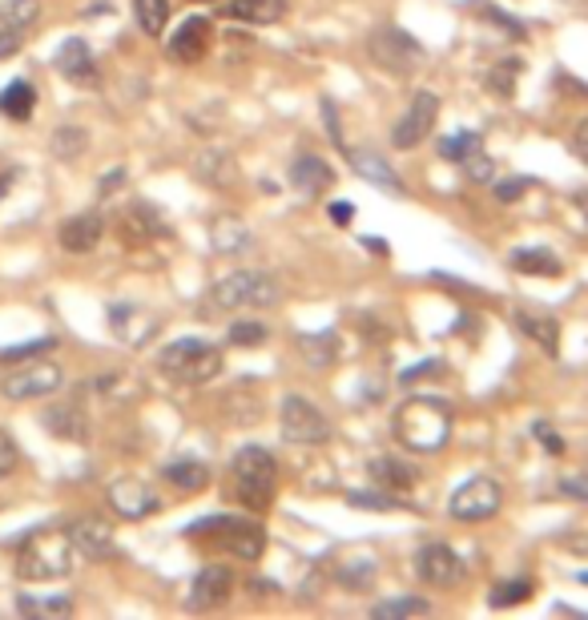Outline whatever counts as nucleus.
Segmentation results:
<instances>
[{
	"label": "nucleus",
	"instance_id": "f257e3e1",
	"mask_svg": "<svg viewBox=\"0 0 588 620\" xmlns=\"http://www.w3.org/2000/svg\"><path fill=\"white\" fill-rule=\"evenodd\" d=\"M391 431L400 439L403 448L415 451V455H431L440 451L452 436V408L443 399L431 396H412L403 399L395 415H391Z\"/></svg>",
	"mask_w": 588,
	"mask_h": 620
},
{
	"label": "nucleus",
	"instance_id": "f03ea898",
	"mask_svg": "<svg viewBox=\"0 0 588 620\" xmlns=\"http://www.w3.org/2000/svg\"><path fill=\"white\" fill-rule=\"evenodd\" d=\"M73 560H77V548L69 528H37L16 548V576L28 584L61 581L73 572Z\"/></svg>",
	"mask_w": 588,
	"mask_h": 620
},
{
	"label": "nucleus",
	"instance_id": "7ed1b4c3",
	"mask_svg": "<svg viewBox=\"0 0 588 620\" xmlns=\"http://www.w3.org/2000/svg\"><path fill=\"white\" fill-rule=\"evenodd\" d=\"M274 484H279V460L267 448L246 443L234 451V460H230V496L234 500L262 512L274 503Z\"/></svg>",
	"mask_w": 588,
	"mask_h": 620
},
{
	"label": "nucleus",
	"instance_id": "20e7f679",
	"mask_svg": "<svg viewBox=\"0 0 588 620\" xmlns=\"http://www.w3.org/2000/svg\"><path fill=\"white\" fill-rule=\"evenodd\" d=\"M158 367L174 379V384L201 387L222 375V351L206 339H174L170 347L158 351Z\"/></svg>",
	"mask_w": 588,
	"mask_h": 620
},
{
	"label": "nucleus",
	"instance_id": "39448f33",
	"mask_svg": "<svg viewBox=\"0 0 588 620\" xmlns=\"http://www.w3.org/2000/svg\"><path fill=\"white\" fill-rule=\"evenodd\" d=\"M270 303H279V282L262 270H234L210 287L215 311H262Z\"/></svg>",
	"mask_w": 588,
	"mask_h": 620
},
{
	"label": "nucleus",
	"instance_id": "423d86ee",
	"mask_svg": "<svg viewBox=\"0 0 588 620\" xmlns=\"http://www.w3.org/2000/svg\"><path fill=\"white\" fill-rule=\"evenodd\" d=\"M189 540H210L218 544L226 556H238V560H258L262 548H267V536L258 524L250 520H230V515H210V520H198L194 528L186 532Z\"/></svg>",
	"mask_w": 588,
	"mask_h": 620
},
{
	"label": "nucleus",
	"instance_id": "0eeeda50",
	"mask_svg": "<svg viewBox=\"0 0 588 620\" xmlns=\"http://www.w3.org/2000/svg\"><path fill=\"white\" fill-rule=\"evenodd\" d=\"M61 384H65L61 363L40 355V358H28V363H21V367L9 370V375L0 379V396L13 399V403H25V399L53 396V391H61Z\"/></svg>",
	"mask_w": 588,
	"mask_h": 620
},
{
	"label": "nucleus",
	"instance_id": "6e6552de",
	"mask_svg": "<svg viewBox=\"0 0 588 620\" xmlns=\"http://www.w3.org/2000/svg\"><path fill=\"white\" fill-rule=\"evenodd\" d=\"M279 427H282V439L294 443V448H319V443L331 439V420H327V415H322V411L303 396L282 399Z\"/></svg>",
	"mask_w": 588,
	"mask_h": 620
},
{
	"label": "nucleus",
	"instance_id": "1a4fd4ad",
	"mask_svg": "<svg viewBox=\"0 0 588 620\" xmlns=\"http://www.w3.org/2000/svg\"><path fill=\"white\" fill-rule=\"evenodd\" d=\"M500 503H504V488L488 479V475H476L468 484H460L452 491V500H448V512L455 520H464V524H476V520H492L500 512Z\"/></svg>",
	"mask_w": 588,
	"mask_h": 620
},
{
	"label": "nucleus",
	"instance_id": "9d476101",
	"mask_svg": "<svg viewBox=\"0 0 588 620\" xmlns=\"http://www.w3.org/2000/svg\"><path fill=\"white\" fill-rule=\"evenodd\" d=\"M436 121H440V97L431 89H419L412 97V106L403 109V118L395 121V130H391V142L395 149H415L424 146L436 130Z\"/></svg>",
	"mask_w": 588,
	"mask_h": 620
},
{
	"label": "nucleus",
	"instance_id": "9b49d317",
	"mask_svg": "<svg viewBox=\"0 0 588 620\" xmlns=\"http://www.w3.org/2000/svg\"><path fill=\"white\" fill-rule=\"evenodd\" d=\"M106 500L113 508V515L121 520H146L161 508L158 491L149 488L146 479H134V475H125V479H113L106 488Z\"/></svg>",
	"mask_w": 588,
	"mask_h": 620
},
{
	"label": "nucleus",
	"instance_id": "f8f14e48",
	"mask_svg": "<svg viewBox=\"0 0 588 620\" xmlns=\"http://www.w3.org/2000/svg\"><path fill=\"white\" fill-rule=\"evenodd\" d=\"M234 596V572H230L226 564H206L194 576V584H189V596L186 605L194 608V612H215V608H222Z\"/></svg>",
	"mask_w": 588,
	"mask_h": 620
},
{
	"label": "nucleus",
	"instance_id": "ddd939ff",
	"mask_svg": "<svg viewBox=\"0 0 588 620\" xmlns=\"http://www.w3.org/2000/svg\"><path fill=\"white\" fill-rule=\"evenodd\" d=\"M415 576L424 584H431V588H448V584H455L464 576V560L448 544H424L419 556H415Z\"/></svg>",
	"mask_w": 588,
	"mask_h": 620
},
{
	"label": "nucleus",
	"instance_id": "4468645a",
	"mask_svg": "<svg viewBox=\"0 0 588 620\" xmlns=\"http://www.w3.org/2000/svg\"><path fill=\"white\" fill-rule=\"evenodd\" d=\"M69 536H73L77 556H85V560H109V556L118 552L113 528H109L106 520H97V515H81V520H73V524H69Z\"/></svg>",
	"mask_w": 588,
	"mask_h": 620
},
{
	"label": "nucleus",
	"instance_id": "2eb2a0df",
	"mask_svg": "<svg viewBox=\"0 0 588 620\" xmlns=\"http://www.w3.org/2000/svg\"><path fill=\"white\" fill-rule=\"evenodd\" d=\"M101 238H106V218L101 214H73V218H65L61 222V230H57V242H61V251L69 254H89L101 246Z\"/></svg>",
	"mask_w": 588,
	"mask_h": 620
},
{
	"label": "nucleus",
	"instance_id": "dca6fc26",
	"mask_svg": "<svg viewBox=\"0 0 588 620\" xmlns=\"http://www.w3.org/2000/svg\"><path fill=\"white\" fill-rule=\"evenodd\" d=\"M210 37H215V28H210V21H206V16H186V21L177 25L174 40H170L166 49H170V57H174V61H182V65H194V61H201V57H206V49H210Z\"/></svg>",
	"mask_w": 588,
	"mask_h": 620
},
{
	"label": "nucleus",
	"instance_id": "f3484780",
	"mask_svg": "<svg viewBox=\"0 0 588 620\" xmlns=\"http://www.w3.org/2000/svg\"><path fill=\"white\" fill-rule=\"evenodd\" d=\"M291 185L303 194V198H327V190L334 185V170L319 154H303V158H294L291 166Z\"/></svg>",
	"mask_w": 588,
	"mask_h": 620
},
{
	"label": "nucleus",
	"instance_id": "a211bd4d",
	"mask_svg": "<svg viewBox=\"0 0 588 620\" xmlns=\"http://www.w3.org/2000/svg\"><path fill=\"white\" fill-rule=\"evenodd\" d=\"M121 238L130 242V246H137V242H154V238H166L170 234V226H166V218H161L149 202H134L130 210L121 214V222H118Z\"/></svg>",
	"mask_w": 588,
	"mask_h": 620
},
{
	"label": "nucleus",
	"instance_id": "6ab92c4d",
	"mask_svg": "<svg viewBox=\"0 0 588 620\" xmlns=\"http://www.w3.org/2000/svg\"><path fill=\"white\" fill-rule=\"evenodd\" d=\"M57 69H61V77L73 81V85H94L97 81V61L89 53V45L85 40H65L61 49H57Z\"/></svg>",
	"mask_w": 588,
	"mask_h": 620
},
{
	"label": "nucleus",
	"instance_id": "aec40b11",
	"mask_svg": "<svg viewBox=\"0 0 588 620\" xmlns=\"http://www.w3.org/2000/svg\"><path fill=\"white\" fill-rule=\"evenodd\" d=\"M351 166L359 170L363 182L379 185V190H391V194H407V185H403V178L388 166V158H379L375 149H347Z\"/></svg>",
	"mask_w": 588,
	"mask_h": 620
},
{
	"label": "nucleus",
	"instance_id": "412c9836",
	"mask_svg": "<svg viewBox=\"0 0 588 620\" xmlns=\"http://www.w3.org/2000/svg\"><path fill=\"white\" fill-rule=\"evenodd\" d=\"M40 423L49 427V436L69 439V443H85V439H89V420H85V411L73 408V403L49 408L45 415H40Z\"/></svg>",
	"mask_w": 588,
	"mask_h": 620
},
{
	"label": "nucleus",
	"instance_id": "4be33fe9",
	"mask_svg": "<svg viewBox=\"0 0 588 620\" xmlns=\"http://www.w3.org/2000/svg\"><path fill=\"white\" fill-rule=\"evenodd\" d=\"M109 323H113L121 343H130V347H142L149 335H154V318H149L142 306H130V303L113 306V311H109Z\"/></svg>",
	"mask_w": 588,
	"mask_h": 620
},
{
	"label": "nucleus",
	"instance_id": "5701e85b",
	"mask_svg": "<svg viewBox=\"0 0 588 620\" xmlns=\"http://www.w3.org/2000/svg\"><path fill=\"white\" fill-rule=\"evenodd\" d=\"M367 472H371V479L379 488H388V491H412L415 479H419V472H415L407 460H400V455H375Z\"/></svg>",
	"mask_w": 588,
	"mask_h": 620
},
{
	"label": "nucleus",
	"instance_id": "b1692460",
	"mask_svg": "<svg viewBox=\"0 0 588 620\" xmlns=\"http://www.w3.org/2000/svg\"><path fill=\"white\" fill-rule=\"evenodd\" d=\"M375 572H379V564L371 560V552L339 556V560L331 564V576L343 584V588H351V593H363V588L375 581Z\"/></svg>",
	"mask_w": 588,
	"mask_h": 620
},
{
	"label": "nucleus",
	"instance_id": "393cba45",
	"mask_svg": "<svg viewBox=\"0 0 588 620\" xmlns=\"http://www.w3.org/2000/svg\"><path fill=\"white\" fill-rule=\"evenodd\" d=\"M516 327H520L524 339H532L544 355H556L561 351V323L549 315H532V311H516Z\"/></svg>",
	"mask_w": 588,
	"mask_h": 620
},
{
	"label": "nucleus",
	"instance_id": "a878e982",
	"mask_svg": "<svg viewBox=\"0 0 588 620\" xmlns=\"http://www.w3.org/2000/svg\"><path fill=\"white\" fill-rule=\"evenodd\" d=\"M210 246L222 254H238L250 246V226L242 222L238 214H218L210 222Z\"/></svg>",
	"mask_w": 588,
	"mask_h": 620
},
{
	"label": "nucleus",
	"instance_id": "bb28decb",
	"mask_svg": "<svg viewBox=\"0 0 588 620\" xmlns=\"http://www.w3.org/2000/svg\"><path fill=\"white\" fill-rule=\"evenodd\" d=\"M509 266L516 275H536V278H561L564 263L552 251H540V246H524V251L509 254Z\"/></svg>",
	"mask_w": 588,
	"mask_h": 620
},
{
	"label": "nucleus",
	"instance_id": "cd10ccee",
	"mask_svg": "<svg viewBox=\"0 0 588 620\" xmlns=\"http://www.w3.org/2000/svg\"><path fill=\"white\" fill-rule=\"evenodd\" d=\"M222 13L246 25H274L286 16V0H230Z\"/></svg>",
	"mask_w": 588,
	"mask_h": 620
},
{
	"label": "nucleus",
	"instance_id": "c85d7f7f",
	"mask_svg": "<svg viewBox=\"0 0 588 620\" xmlns=\"http://www.w3.org/2000/svg\"><path fill=\"white\" fill-rule=\"evenodd\" d=\"M161 475L174 484V488H182V491H201L206 484H210V467L201 460H174V463H166L161 467Z\"/></svg>",
	"mask_w": 588,
	"mask_h": 620
},
{
	"label": "nucleus",
	"instance_id": "c756f323",
	"mask_svg": "<svg viewBox=\"0 0 588 620\" xmlns=\"http://www.w3.org/2000/svg\"><path fill=\"white\" fill-rule=\"evenodd\" d=\"M33 106H37V89L28 81H13V85H4V93H0V113L4 118L28 121L33 118Z\"/></svg>",
	"mask_w": 588,
	"mask_h": 620
},
{
	"label": "nucleus",
	"instance_id": "7c9ffc66",
	"mask_svg": "<svg viewBox=\"0 0 588 620\" xmlns=\"http://www.w3.org/2000/svg\"><path fill=\"white\" fill-rule=\"evenodd\" d=\"M40 0H4L0 4V33H25L28 25H37Z\"/></svg>",
	"mask_w": 588,
	"mask_h": 620
},
{
	"label": "nucleus",
	"instance_id": "2f4dec72",
	"mask_svg": "<svg viewBox=\"0 0 588 620\" xmlns=\"http://www.w3.org/2000/svg\"><path fill=\"white\" fill-rule=\"evenodd\" d=\"M234 158L230 154H218V149H206L198 158V178L201 182H210V185H218V190H226L230 182H234Z\"/></svg>",
	"mask_w": 588,
	"mask_h": 620
},
{
	"label": "nucleus",
	"instance_id": "473e14b6",
	"mask_svg": "<svg viewBox=\"0 0 588 620\" xmlns=\"http://www.w3.org/2000/svg\"><path fill=\"white\" fill-rule=\"evenodd\" d=\"M134 16L146 37H161L170 25V0H134Z\"/></svg>",
	"mask_w": 588,
	"mask_h": 620
},
{
	"label": "nucleus",
	"instance_id": "72a5a7b5",
	"mask_svg": "<svg viewBox=\"0 0 588 620\" xmlns=\"http://www.w3.org/2000/svg\"><path fill=\"white\" fill-rule=\"evenodd\" d=\"M298 351L307 355L310 367H331L334 355H339V339H334L331 330H322V335H303V339H298Z\"/></svg>",
	"mask_w": 588,
	"mask_h": 620
},
{
	"label": "nucleus",
	"instance_id": "f704fd0d",
	"mask_svg": "<svg viewBox=\"0 0 588 620\" xmlns=\"http://www.w3.org/2000/svg\"><path fill=\"white\" fill-rule=\"evenodd\" d=\"M85 146H89V133L81 130V125H61V130L53 133V142H49L53 158L61 161H77L81 154H85Z\"/></svg>",
	"mask_w": 588,
	"mask_h": 620
},
{
	"label": "nucleus",
	"instance_id": "c9c22d12",
	"mask_svg": "<svg viewBox=\"0 0 588 620\" xmlns=\"http://www.w3.org/2000/svg\"><path fill=\"white\" fill-rule=\"evenodd\" d=\"M520 61L516 57H509V61H495L492 69H488V77H483V85H488V93H495V97H512L516 93V77H520Z\"/></svg>",
	"mask_w": 588,
	"mask_h": 620
},
{
	"label": "nucleus",
	"instance_id": "e433bc0d",
	"mask_svg": "<svg viewBox=\"0 0 588 620\" xmlns=\"http://www.w3.org/2000/svg\"><path fill=\"white\" fill-rule=\"evenodd\" d=\"M431 605L424 596H395V600H383L375 605V617L379 620H395V617H428Z\"/></svg>",
	"mask_w": 588,
	"mask_h": 620
},
{
	"label": "nucleus",
	"instance_id": "4c0bfd02",
	"mask_svg": "<svg viewBox=\"0 0 588 620\" xmlns=\"http://www.w3.org/2000/svg\"><path fill=\"white\" fill-rule=\"evenodd\" d=\"M16 608L25 612V617H69L73 612V600L69 596H49V600H33V596H21Z\"/></svg>",
	"mask_w": 588,
	"mask_h": 620
},
{
	"label": "nucleus",
	"instance_id": "58836bf2",
	"mask_svg": "<svg viewBox=\"0 0 588 620\" xmlns=\"http://www.w3.org/2000/svg\"><path fill=\"white\" fill-rule=\"evenodd\" d=\"M528 596H532V581H504V584H492L488 605H492V608H512V605H524Z\"/></svg>",
	"mask_w": 588,
	"mask_h": 620
},
{
	"label": "nucleus",
	"instance_id": "ea45409f",
	"mask_svg": "<svg viewBox=\"0 0 588 620\" xmlns=\"http://www.w3.org/2000/svg\"><path fill=\"white\" fill-rule=\"evenodd\" d=\"M476 149H483L480 133H452V137H443L440 142V154L448 161H468Z\"/></svg>",
	"mask_w": 588,
	"mask_h": 620
},
{
	"label": "nucleus",
	"instance_id": "a19ab883",
	"mask_svg": "<svg viewBox=\"0 0 588 620\" xmlns=\"http://www.w3.org/2000/svg\"><path fill=\"white\" fill-rule=\"evenodd\" d=\"M464 166V178L468 182H476V185H488V182H495V161L483 154V149H476L468 161H460Z\"/></svg>",
	"mask_w": 588,
	"mask_h": 620
},
{
	"label": "nucleus",
	"instance_id": "79ce46f5",
	"mask_svg": "<svg viewBox=\"0 0 588 620\" xmlns=\"http://www.w3.org/2000/svg\"><path fill=\"white\" fill-rule=\"evenodd\" d=\"M267 335H270V330L262 327V323L238 318V323L230 327V343H234V347H258V343H267Z\"/></svg>",
	"mask_w": 588,
	"mask_h": 620
},
{
	"label": "nucleus",
	"instance_id": "37998d69",
	"mask_svg": "<svg viewBox=\"0 0 588 620\" xmlns=\"http://www.w3.org/2000/svg\"><path fill=\"white\" fill-rule=\"evenodd\" d=\"M57 347V339H37V343H25V347H9V351H4V363H21V358H37V355H49V351H53Z\"/></svg>",
	"mask_w": 588,
	"mask_h": 620
},
{
	"label": "nucleus",
	"instance_id": "c03bdc74",
	"mask_svg": "<svg viewBox=\"0 0 588 620\" xmlns=\"http://www.w3.org/2000/svg\"><path fill=\"white\" fill-rule=\"evenodd\" d=\"M16 463H21V451H16L13 436H9V431H0V484L16 472Z\"/></svg>",
	"mask_w": 588,
	"mask_h": 620
},
{
	"label": "nucleus",
	"instance_id": "a18cd8bd",
	"mask_svg": "<svg viewBox=\"0 0 588 620\" xmlns=\"http://www.w3.org/2000/svg\"><path fill=\"white\" fill-rule=\"evenodd\" d=\"M351 508H371V512H388L395 508V496H375V491H347Z\"/></svg>",
	"mask_w": 588,
	"mask_h": 620
},
{
	"label": "nucleus",
	"instance_id": "49530a36",
	"mask_svg": "<svg viewBox=\"0 0 588 620\" xmlns=\"http://www.w3.org/2000/svg\"><path fill=\"white\" fill-rule=\"evenodd\" d=\"M561 491H568L573 500H588V475H564Z\"/></svg>",
	"mask_w": 588,
	"mask_h": 620
},
{
	"label": "nucleus",
	"instance_id": "de8ad7c7",
	"mask_svg": "<svg viewBox=\"0 0 588 620\" xmlns=\"http://www.w3.org/2000/svg\"><path fill=\"white\" fill-rule=\"evenodd\" d=\"M524 190H528V182H520V178H516V182H500L495 185V202H504V206H509V202L520 198Z\"/></svg>",
	"mask_w": 588,
	"mask_h": 620
},
{
	"label": "nucleus",
	"instance_id": "09e8293b",
	"mask_svg": "<svg viewBox=\"0 0 588 620\" xmlns=\"http://www.w3.org/2000/svg\"><path fill=\"white\" fill-rule=\"evenodd\" d=\"M573 149H576V158H585L588 161V118L576 125V133H573Z\"/></svg>",
	"mask_w": 588,
	"mask_h": 620
},
{
	"label": "nucleus",
	"instance_id": "8fccbe9b",
	"mask_svg": "<svg viewBox=\"0 0 588 620\" xmlns=\"http://www.w3.org/2000/svg\"><path fill=\"white\" fill-rule=\"evenodd\" d=\"M21 49V33H0V61Z\"/></svg>",
	"mask_w": 588,
	"mask_h": 620
},
{
	"label": "nucleus",
	"instance_id": "3c124183",
	"mask_svg": "<svg viewBox=\"0 0 588 620\" xmlns=\"http://www.w3.org/2000/svg\"><path fill=\"white\" fill-rule=\"evenodd\" d=\"M536 436H540V439H544V443H549L552 455H561V451H564V443H561V439H556V436H552V431H549V427H544V423L536 427Z\"/></svg>",
	"mask_w": 588,
	"mask_h": 620
},
{
	"label": "nucleus",
	"instance_id": "603ef678",
	"mask_svg": "<svg viewBox=\"0 0 588 620\" xmlns=\"http://www.w3.org/2000/svg\"><path fill=\"white\" fill-rule=\"evenodd\" d=\"M331 218H334V222H339V226H347V222H351V206H347V202H339V206H331Z\"/></svg>",
	"mask_w": 588,
	"mask_h": 620
},
{
	"label": "nucleus",
	"instance_id": "864d4df0",
	"mask_svg": "<svg viewBox=\"0 0 588 620\" xmlns=\"http://www.w3.org/2000/svg\"><path fill=\"white\" fill-rule=\"evenodd\" d=\"M576 206H580V214L588 218V190H580V194H576Z\"/></svg>",
	"mask_w": 588,
	"mask_h": 620
},
{
	"label": "nucleus",
	"instance_id": "5fc2aeb1",
	"mask_svg": "<svg viewBox=\"0 0 588 620\" xmlns=\"http://www.w3.org/2000/svg\"><path fill=\"white\" fill-rule=\"evenodd\" d=\"M580 581H585V584H588V572H580Z\"/></svg>",
	"mask_w": 588,
	"mask_h": 620
}]
</instances>
